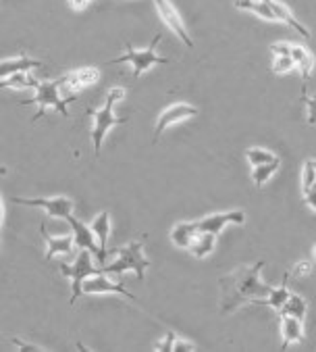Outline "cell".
<instances>
[{
    "label": "cell",
    "instance_id": "6da1fadb",
    "mask_svg": "<svg viewBox=\"0 0 316 352\" xmlns=\"http://www.w3.org/2000/svg\"><path fill=\"white\" fill-rule=\"evenodd\" d=\"M267 263L258 261L250 267H237L229 275L221 277V313L229 315L242 305H256L267 298L273 286L260 279V271Z\"/></svg>",
    "mask_w": 316,
    "mask_h": 352
},
{
    "label": "cell",
    "instance_id": "7a4b0ae2",
    "mask_svg": "<svg viewBox=\"0 0 316 352\" xmlns=\"http://www.w3.org/2000/svg\"><path fill=\"white\" fill-rule=\"evenodd\" d=\"M125 98V90L123 88H113L109 90L106 102L102 109H88V115L92 117L94 125H92V144H94V155L98 157L102 151V142H104V135L121 123H127V119L117 117L115 115V104L121 102Z\"/></svg>",
    "mask_w": 316,
    "mask_h": 352
},
{
    "label": "cell",
    "instance_id": "3957f363",
    "mask_svg": "<svg viewBox=\"0 0 316 352\" xmlns=\"http://www.w3.org/2000/svg\"><path fill=\"white\" fill-rule=\"evenodd\" d=\"M77 100V94L75 96H63L60 92V82H40V86L36 88V96L34 98H27L23 102H19L21 107H30V104H38V113L34 115L32 123H38V119H42V115L48 111V109H54L56 113L69 117V111H67V104Z\"/></svg>",
    "mask_w": 316,
    "mask_h": 352
},
{
    "label": "cell",
    "instance_id": "277c9868",
    "mask_svg": "<svg viewBox=\"0 0 316 352\" xmlns=\"http://www.w3.org/2000/svg\"><path fill=\"white\" fill-rule=\"evenodd\" d=\"M144 244H146V236L139 238V240L129 242L123 248H119L115 252L117 258L111 265H106L104 269H100V271L113 273V275H119V273H125V271H135L137 279H144V273L150 267V261L144 254Z\"/></svg>",
    "mask_w": 316,
    "mask_h": 352
},
{
    "label": "cell",
    "instance_id": "5b68a950",
    "mask_svg": "<svg viewBox=\"0 0 316 352\" xmlns=\"http://www.w3.org/2000/svg\"><path fill=\"white\" fill-rule=\"evenodd\" d=\"M161 40H163V36H161V34H156V36L152 38L150 46L144 48V50H135L131 44H127L125 52L119 54L117 58H111V63H129V65L133 67V78L144 76L146 72H150V69L156 67V65H169V63H171L169 58H163V56H158V54H156V46L161 44Z\"/></svg>",
    "mask_w": 316,
    "mask_h": 352
},
{
    "label": "cell",
    "instance_id": "8992f818",
    "mask_svg": "<svg viewBox=\"0 0 316 352\" xmlns=\"http://www.w3.org/2000/svg\"><path fill=\"white\" fill-rule=\"evenodd\" d=\"M98 271H100V269L94 267L92 252L86 250V248L79 250V254H77V258H75L73 265L60 263V273H63L65 277L71 279V305H75V300L84 294V281H86L90 275L98 273Z\"/></svg>",
    "mask_w": 316,
    "mask_h": 352
},
{
    "label": "cell",
    "instance_id": "52a82bcc",
    "mask_svg": "<svg viewBox=\"0 0 316 352\" xmlns=\"http://www.w3.org/2000/svg\"><path fill=\"white\" fill-rule=\"evenodd\" d=\"M11 202L21 204V206H38V208L46 210L48 217H56V219H65V221L75 208V202L67 196H52V198H19V196H13Z\"/></svg>",
    "mask_w": 316,
    "mask_h": 352
},
{
    "label": "cell",
    "instance_id": "ba28073f",
    "mask_svg": "<svg viewBox=\"0 0 316 352\" xmlns=\"http://www.w3.org/2000/svg\"><path fill=\"white\" fill-rule=\"evenodd\" d=\"M154 7H156V11H158V17L163 19V23L188 46V48H194V40H192V36H190V32H188V28H185V23H183V19H181V15H179V11L175 9V5L171 3V0H154Z\"/></svg>",
    "mask_w": 316,
    "mask_h": 352
},
{
    "label": "cell",
    "instance_id": "9c48e42d",
    "mask_svg": "<svg viewBox=\"0 0 316 352\" xmlns=\"http://www.w3.org/2000/svg\"><path fill=\"white\" fill-rule=\"evenodd\" d=\"M196 115H198V109L194 104H188V102H175V104L167 107L161 113V117H158L156 125H154V138H152L154 144L158 142V138H161L171 125H177V123H181L185 119H192Z\"/></svg>",
    "mask_w": 316,
    "mask_h": 352
},
{
    "label": "cell",
    "instance_id": "30bf717a",
    "mask_svg": "<svg viewBox=\"0 0 316 352\" xmlns=\"http://www.w3.org/2000/svg\"><path fill=\"white\" fill-rule=\"evenodd\" d=\"M98 80H100V74L96 67H82V69H75V72H69L58 82H60L63 96H75V92L96 84Z\"/></svg>",
    "mask_w": 316,
    "mask_h": 352
},
{
    "label": "cell",
    "instance_id": "8fae6325",
    "mask_svg": "<svg viewBox=\"0 0 316 352\" xmlns=\"http://www.w3.org/2000/svg\"><path fill=\"white\" fill-rule=\"evenodd\" d=\"M246 223V213L240 208L235 210H227V213H212V215H206L204 219L198 221V228L200 232H210L214 236H218L225 226H244Z\"/></svg>",
    "mask_w": 316,
    "mask_h": 352
},
{
    "label": "cell",
    "instance_id": "7c38bea8",
    "mask_svg": "<svg viewBox=\"0 0 316 352\" xmlns=\"http://www.w3.org/2000/svg\"><path fill=\"white\" fill-rule=\"evenodd\" d=\"M84 294H119V296H127L135 300V296L125 290L121 281H111L104 271H98L84 281Z\"/></svg>",
    "mask_w": 316,
    "mask_h": 352
},
{
    "label": "cell",
    "instance_id": "4fadbf2b",
    "mask_svg": "<svg viewBox=\"0 0 316 352\" xmlns=\"http://www.w3.org/2000/svg\"><path fill=\"white\" fill-rule=\"evenodd\" d=\"M67 223L71 226V234H73V238H75V246L82 250V248H86V250H90L94 256H98V252H100V248H98V244H96V234L92 232V228L90 226H86L84 221H79V219H75L73 215H69L67 217Z\"/></svg>",
    "mask_w": 316,
    "mask_h": 352
},
{
    "label": "cell",
    "instance_id": "5bb4252c",
    "mask_svg": "<svg viewBox=\"0 0 316 352\" xmlns=\"http://www.w3.org/2000/svg\"><path fill=\"white\" fill-rule=\"evenodd\" d=\"M40 234H42L44 242H46V256H44V261H52L56 254L69 256L73 252V246H75L73 234H67V236H50L48 230L44 228V223L40 228Z\"/></svg>",
    "mask_w": 316,
    "mask_h": 352
},
{
    "label": "cell",
    "instance_id": "9a60e30c",
    "mask_svg": "<svg viewBox=\"0 0 316 352\" xmlns=\"http://www.w3.org/2000/svg\"><path fill=\"white\" fill-rule=\"evenodd\" d=\"M90 228H92V232L96 234L98 248H100L96 261H98L100 265H104L106 258H109V236H111V215H109V210H102V213L90 223Z\"/></svg>",
    "mask_w": 316,
    "mask_h": 352
},
{
    "label": "cell",
    "instance_id": "2e32d148",
    "mask_svg": "<svg viewBox=\"0 0 316 352\" xmlns=\"http://www.w3.org/2000/svg\"><path fill=\"white\" fill-rule=\"evenodd\" d=\"M40 67H42V60L32 58L27 54H19L9 60H0V80L9 78L15 72H32V69H40Z\"/></svg>",
    "mask_w": 316,
    "mask_h": 352
},
{
    "label": "cell",
    "instance_id": "e0dca14e",
    "mask_svg": "<svg viewBox=\"0 0 316 352\" xmlns=\"http://www.w3.org/2000/svg\"><path fill=\"white\" fill-rule=\"evenodd\" d=\"M281 336H283L281 350H287L291 344L304 342V325H302V321L291 317V315H281Z\"/></svg>",
    "mask_w": 316,
    "mask_h": 352
},
{
    "label": "cell",
    "instance_id": "ac0fdd59",
    "mask_svg": "<svg viewBox=\"0 0 316 352\" xmlns=\"http://www.w3.org/2000/svg\"><path fill=\"white\" fill-rule=\"evenodd\" d=\"M264 3H267V5L271 7V11L275 13L277 21L287 23V25H289V28H293L302 38H310V32L302 25V21H297V19H295V15L291 13V9H289L287 5L279 3V0H264Z\"/></svg>",
    "mask_w": 316,
    "mask_h": 352
},
{
    "label": "cell",
    "instance_id": "d6986e66",
    "mask_svg": "<svg viewBox=\"0 0 316 352\" xmlns=\"http://www.w3.org/2000/svg\"><path fill=\"white\" fill-rule=\"evenodd\" d=\"M291 56H293V63H295V69H300L302 74V82H304V88H306V82L310 78V72L314 67V56L308 48H304L302 44H291Z\"/></svg>",
    "mask_w": 316,
    "mask_h": 352
},
{
    "label": "cell",
    "instance_id": "ffe728a7",
    "mask_svg": "<svg viewBox=\"0 0 316 352\" xmlns=\"http://www.w3.org/2000/svg\"><path fill=\"white\" fill-rule=\"evenodd\" d=\"M200 232L198 228V221H181L177 223L173 230H171V242L177 246V248H185L190 246V242L194 240V236Z\"/></svg>",
    "mask_w": 316,
    "mask_h": 352
},
{
    "label": "cell",
    "instance_id": "44dd1931",
    "mask_svg": "<svg viewBox=\"0 0 316 352\" xmlns=\"http://www.w3.org/2000/svg\"><path fill=\"white\" fill-rule=\"evenodd\" d=\"M233 7L240 11H248L264 21H277L275 13L271 11V7L264 3V0H233Z\"/></svg>",
    "mask_w": 316,
    "mask_h": 352
},
{
    "label": "cell",
    "instance_id": "7402d4cb",
    "mask_svg": "<svg viewBox=\"0 0 316 352\" xmlns=\"http://www.w3.org/2000/svg\"><path fill=\"white\" fill-rule=\"evenodd\" d=\"M287 281H289V273H285L283 275V281H281V286L279 288H273L271 290V294L267 296V298H262V300H258L254 307H271V309H275L277 313L283 309V305H285V300L289 298V290H287Z\"/></svg>",
    "mask_w": 316,
    "mask_h": 352
},
{
    "label": "cell",
    "instance_id": "603a6c76",
    "mask_svg": "<svg viewBox=\"0 0 316 352\" xmlns=\"http://www.w3.org/2000/svg\"><path fill=\"white\" fill-rule=\"evenodd\" d=\"M214 244H216V236L214 234H210V232H198L194 236V240L190 242L188 250L196 258H204V256H208L214 250Z\"/></svg>",
    "mask_w": 316,
    "mask_h": 352
},
{
    "label": "cell",
    "instance_id": "cb8c5ba5",
    "mask_svg": "<svg viewBox=\"0 0 316 352\" xmlns=\"http://www.w3.org/2000/svg\"><path fill=\"white\" fill-rule=\"evenodd\" d=\"M40 82L32 76V72H15L9 78L0 80V88H11V90H25V88H38Z\"/></svg>",
    "mask_w": 316,
    "mask_h": 352
},
{
    "label": "cell",
    "instance_id": "d4e9b609",
    "mask_svg": "<svg viewBox=\"0 0 316 352\" xmlns=\"http://www.w3.org/2000/svg\"><path fill=\"white\" fill-rule=\"evenodd\" d=\"M306 313H308V302L300 294H289V298L285 300L283 309L279 311V315H291V317H295L300 321H304Z\"/></svg>",
    "mask_w": 316,
    "mask_h": 352
},
{
    "label": "cell",
    "instance_id": "484cf974",
    "mask_svg": "<svg viewBox=\"0 0 316 352\" xmlns=\"http://www.w3.org/2000/svg\"><path fill=\"white\" fill-rule=\"evenodd\" d=\"M281 167V159L277 157L275 161H271V163H262V165H256V167H252V182L260 188V186H264L275 173H277V169Z\"/></svg>",
    "mask_w": 316,
    "mask_h": 352
},
{
    "label": "cell",
    "instance_id": "4316f807",
    "mask_svg": "<svg viewBox=\"0 0 316 352\" xmlns=\"http://www.w3.org/2000/svg\"><path fill=\"white\" fill-rule=\"evenodd\" d=\"M291 69H295V63H293V56L291 54H277L273 58V65H271V72L277 74V76H285L289 74Z\"/></svg>",
    "mask_w": 316,
    "mask_h": 352
},
{
    "label": "cell",
    "instance_id": "83f0119b",
    "mask_svg": "<svg viewBox=\"0 0 316 352\" xmlns=\"http://www.w3.org/2000/svg\"><path fill=\"white\" fill-rule=\"evenodd\" d=\"M246 159L252 167L256 165H262V163H271L277 159V155H273L271 151H264V148H248L246 151Z\"/></svg>",
    "mask_w": 316,
    "mask_h": 352
},
{
    "label": "cell",
    "instance_id": "f1b7e54d",
    "mask_svg": "<svg viewBox=\"0 0 316 352\" xmlns=\"http://www.w3.org/2000/svg\"><path fill=\"white\" fill-rule=\"evenodd\" d=\"M314 184H316V169H314L312 161H306L302 167V194L306 196Z\"/></svg>",
    "mask_w": 316,
    "mask_h": 352
},
{
    "label": "cell",
    "instance_id": "f546056e",
    "mask_svg": "<svg viewBox=\"0 0 316 352\" xmlns=\"http://www.w3.org/2000/svg\"><path fill=\"white\" fill-rule=\"evenodd\" d=\"M302 102L308 109V125H316V96L302 94Z\"/></svg>",
    "mask_w": 316,
    "mask_h": 352
},
{
    "label": "cell",
    "instance_id": "4dcf8cb0",
    "mask_svg": "<svg viewBox=\"0 0 316 352\" xmlns=\"http://www.w3.org/2000/svg\"><path fill=\"white\" fill-rule=\"evenodd\" d=\"M175 340H177V336H175L173 331H167V333H165V338L156 344V350H161V352H173V348H175Z\"/></svg>",
    "mask_w": 316,
    "mask_h": 352
},
{
    "label": "cell",
    "instance_id": "1f68e13d",
    "mask_svg": "<svg viewBox=\"0 0 316 352\" xmlns=\"http://www.w3.org/2000/svg\"><path fill=\"white\" fill-rule=\"evenodd\" d=\"M310 273H312L310 261H300V263L293 265V275H295V277H306V275H310Z\"/></svg>",
    "mask_w": 316,
    "mask_h": 352
},
{
    "label": "cell",
    "instance_id": "d6a6232c",
    "mask_svg": "<svg viewBox=\"0 0 316 352\" xmlns=\"http://www.w3.org/2000/svg\"><path fill=\"white\" fill-rule=\"evenodd\" d=\"M11 342L19 348V350H23V352H44L46 348H42V346H34V344H25L23 340H19V338H11Z\"/></svg>",
    "mask_w": 316,
    "mask_h": 352
},
{
    "label": "cell",
    "instance_id": "836d02e7",
    "mask_svg": "<svg viewBox=\"0 0 316 352\" xmlns=\"http://www.w3.org/2000/svg\"><path fill=\"white\" fill-rule=\"evenodd\" d=\"M196 350V344L194 342H190V340H181V338H177L175 340V348H173V352H194Z\"/></svg>",
    "mask_w": 316,
    "mask_h": 352
},
{
    "label": "cell",
    "instance_id": "e575fe53",
    "mask_svg": "<svg viewBox=\"0 0 316 352\" xmlns=\"http://www.w3.org/2000/svg\"><path fill=\"white\" fill-rule=\"evenodd\" d=\"M271 52L277 56V54H291V44L289 42H277V44H271Z\"/></svg>",
    "mask_w": 316,
    "mask_h": 352
},
{
    "label": "cell",
    "instance_id": "d590c367",
    "mask_svg": "<svg viewBox=\"0 0 316 352\" xmlns=\"http://www.w3.org/2000/svg\"><path fill=\"white\" fill-rule=\"evenodd\" d=\"M304 200H306V204L312 208V213H314V217H316V184L310 188V192L304 196Z\"/></svg>",
    "mask_w": 316,
    "mask_h": 352
},
{
    "label": "cell",
    "instance_id": "8d00e7d4",
    "mask_svg": "<svg viewBox=\"0 0 316 352\" xmlns=\"http://www.w3.org/2000/svg\"><path fill=\"white\" fill-rule=\"evenodd\" d=\"M88 3L90 0H69V7L73 11H84V9H88Z\"/></svg>",
    "mask_w": 316,
    "mask_h": 352
},
{
    "label": "cell",
    "instance_id": "74e56055",
    "mask_svg": "<svg viewBox=\"0 0 316 352\" xmlns=\"http://www.w3.org/2000/svg\"><path fill=\"white\" fill-rule=\"evenodd\" d=\"M3 223H5V202L3 196H0V234H3Z\"/></svg>",
    "mask_w": 316,
    "mask_h": 352
},
{
    "label": "cell",
    "instance_id": "f35d334b",
    "mask_svg": "<svg viewBox=\"0 0 316 352\" xmlns=\"http://www.w3.org/2000/svg\"><path fill=\"white\" fill-rule=\"evenodd\" d=\"M312 258H316V244L312 246Z\"/></svg>",
    "mask_w": 316,
    "mask_h": 352
},
{
    "label": "cell",
    "instance_id": "ab89813d",
    "mask_svg": "<svg viewBox=\"0 0 316 352\" xmlns=\"http://www.w3.org/2000/svg\"><path fill=\"white\" fill-rule=\"evenodd\" d=\"M312 165H314V169H316V161H312Z\"/></svg>",
    "mask_w": 316,
    "mask_h": 352
}]
</instances>
